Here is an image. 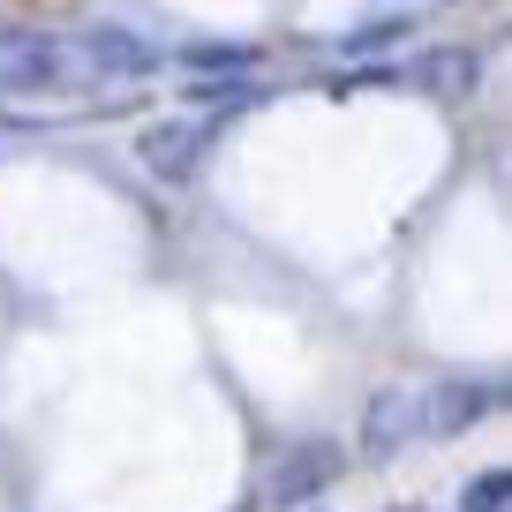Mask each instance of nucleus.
<instances>
[{
    "mask_svg": "<svg viewBox=\"0 0 512 512\" xmlns=\"http://www.w3.org/2000/svg\"><path fill=\"white\" fill-rule=\"evenodd\" d=\"M136 159H144V174H159V181H189L196 159H204V128L196 121H151L144 136H136Z\"/></svg>",
    "mask_w": 512,
    "mask_h": 512,
    "instance_id": "3",
    "label": "nucleus"
},
{
    "mask_svg": "<svg viewBox=\"0 0 512 512\" xmlns=\"http://www.w3.org/2000/svg\"><path fill=\"white\" fill-rule=\"evenodd\" d=\"M76 53H83L91 76H151V68H159V46L121 31V23H91V31L76 38Z\"/></svg>",
    "mask_w": 512,
    "mask_h": 512,
    "instance_id": "2",
    "label": "nucleus"
},
{
    "mask_svg": "<svg viewBox=\"0 0 512 512\" xmlns=\"http://www.w3.org/2000/svg\"><path fill=\"white\" fill-rule=\"evenodd\" d=\"M505 490H512V475H505V467L475 475V482H467V512H497V505H505Z\"/></svg>",
    "mask_w": 512,
    "mask_h": 512,
    "instance_id": "8",
    "label": "nucleus"
},
{
    "mask_svg": "<svg viewBox=\"0 0 512 512\" xmlns=\"http://www.w3.org/2000/svg\"><path fill=\"white\" fill-rule=\"evenodd\" d=\"M189 98H204V106H249L256 83H249V76H226V83H196Z\"/></svg>",
    "mask_w": 512,
    "mask_h": 512,
    "instance_id": "9",
    "label": "nucleus"
},
{
    "mask_svg": "<svg viewBox=\"0 0 512 512\" xmlns=\"http://www.w3.org/2000/svg\"><path fill=\"white\" fill-rule=\"evenodd\" d=\"M61 76V53H53V38H0V91H46V83Z\"/></svg>",
    "mask_w": 512,
    "mask_h": 512,
    "instance_id": "5",
    "label": "nucleus"
},
{
    "mask_svg": "<svg viewBox=\"0 0 512 512\" xmlns=\"http://www.w3.org/2000/svg\"><path fill=\"white\" fill-rule=\"evenodd\" d=\"M415 437H422V400L415 392H377V400L362 407V452L369 460H400Z\"/></svg>",
    "mask_w": 512,
    "mask_h": 512,
    "instance_id": "1",
    "label": "nucleus"
},
{
    "mask_svg": "<svg viewBox=\"0 0 512 512\" xmlns=\"http://www.w3.org/2000/svg\"><path fill=\"white\" fill-rule=\"evenodd\" d=\"M497 407V392L490 384H437L430 400H422V430H437V437H467L482 415Z\"/></svg>",
    "mask_w": 512,
    "mask_h": 512,
    "instance_id": "4",
    "label": "nucleus"
},
{
    "mask_svg": "<svg viewBox=\"0 0 512 512\" xmlns=\"http://www.w3.org/2000/svg\"><path fill=\"white\" fill-rule=\"evenodd\" d=\"M189 68H196V76H211V68H219V76H234L241 53H234V46H189Z\"/></svg>",
    "mask_w": 512,
    "mask_h": 512,
    "instance_id": "10",
    "label": "nucleus"
},
{
    "mask_svg": "<svg viewBox=\"0 0 512 512\" xmlns=\"http://www.w3.org/2000/svg\"><path fill=\"white\" fill-rule=\"evenodd\" d=\"M422 83H430V91H467V83H475V61H467V53H430V61H422Z\"/></svg>",
    "mask_w": 512,
    "mask_h": 512,
    "instance_id": "7",
    "label": "nucleus"
},
{
    "mask_svg": "<svg viewBox=\"0 0 512 512\" xmlns=\"http://www.w3.org/2000/svg\"><path fill=\"white\" fill-rule=\"evenodd\" d=\"M332 467H339V452H332V445H302V452H294V460L272 475V497H309L324 475H332Z\"/></svg>",
    "mask_w": 512,
    "mask_h": 512,
    "instance_id": "6",
    "label": "nucleus"
}]
</instances>
